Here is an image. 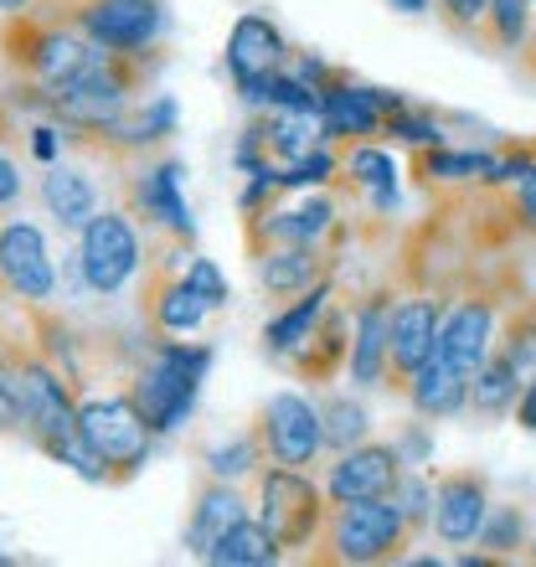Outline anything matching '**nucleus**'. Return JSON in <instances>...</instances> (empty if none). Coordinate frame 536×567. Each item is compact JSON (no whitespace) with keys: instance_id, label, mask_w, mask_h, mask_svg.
<instances>
[{"instance_id":"obj_1","label":"nucleus","mask_w":536,"mask_h":567,"mask_svg":"<svg viewBox=\"0 0 536 567\" xmlns=\"http://www.w3.org/2000/svg\"><path fill=\"white\" fill-rule=\"evenodd\" d=\"M212 367H217V351L212 341H196V336H155L134 351L130 382L134 403L145 408L155 439H176L186 423L196 419V403H202V388H207Z\"/></svg>"},{"instance_id":"obj_2","label":"nucleus","mask_w":536,"mask_h":567,"mask_svg":"<svg viewBox=\"0 0 536 567\" xmlns=\"http://www.w3.org/2000/svg\"><path fill=\"white\" fill-rule=\"evenodd\" d=\"M0 47H6V68L21 83H37V89H58V83H73V78L104 68L109 52L93 47L83 31L68 21V16L52 11H21L6 16V31H0Z\"/></svg>"},{"instance_id":"obj_3","label":"nucleus","mask_w":536,"mask_h":567,"mask_svg":"<svg viewBox=\"0 0 536 567\" xmlns=\"http://www.w3.org/2000/svg\"><path fill=\"white\" fill-rule=\"evenodd\" d=\"M145 233L150 227L140 223L124 202L89 217V227L78 233L73 254H78V264H83V279H89L93 299L114 305V299H124L130 289L145 284V274L155 269V254H150Z\"/></svg>"},{"instance_id":"obj_4","label":"nucleus","mask_w":536,"mask_h":567,"mask_svg":"<svg viewBox=\"0 0 536 567\" xmlns=\"http://www.w3.org/2000/svg\"><path fill=\"white\" fill-rule=\"evenodd\" d=\"M254 516L284 542L289 557H315L330 522V495L315 480V470H295V464L268 460L254 480Z\"/></svg>"},{"instance_id":"obj_5","label":"nucleus","mask_w":536,"mask_h":567,"mask_svg":"<svg viewBox=\"0 0 536 567\" xmlns=\"http://www.w3.org/2000/svg\"><path fill=\"white\" fill-rule=\"evenodd\" d=\"M78 433L89 439V449L104 460L109 480L114 485H124V480H134L140 470L150 464V454H155V429H150L145 408L134 403L130 382H120V388H99V392H83L78 398Z\"/></svg>"},{"instance_id":"obj_6","label":"nucleus","mask_w":536,"mask_h":567,"mask_svg":"<svg viewBox=\"0 0 536 567\" xmlns=\"http://www.w3.org/2000/svg\"><path fill=\"white\" fill-rule=\"evenodd\" d=\"M413 526L398 511V501H346L330 506L326 537L315 547V563L336 567H377V563H402V547H413Z\"/></svg>"},{"instance_id":"obj_7","label":"nucleus","mask_w":536,"mask_h":567,"mask_svg":"<svg viewBox=\"0 0 536 567\" xmlns=\"http://www.w3.org/2000/svg\"><path fill=\"white\" fill-rule=\"evenodd\" d=\"M37 11L68 16L93 47H104L109 58L150 62L161 52L171 31V6L165 0H62V6H37Z\"/></svg>"},{"instance_id":"obj_8","label":"nucleus","mask_w":536,"mask_h":567,"mask_svg":"<svg viewBox=\"0 0 536 567\" xmlns=\"http://www.w3.org/2000/svg\"><path fill=\"white\" fill-rule=\"evenodd\" d=\"M186 161L181 155H140V161H124V207L150 227V233H161L165 243H186L196 248V212L186 202Z\"/></svg>"},{"instance_id":"obj_9","label":"nucleus","mask_w":536,"mask_h":567,"mask_svg":"<svg viewBox=\"0 0 536 567\" xmlns=\"http://www.w3.org/2000/svg\"><path fill=\"white\" fill-rule=\"evenodd\" d=\"M78 398H83L78 382L62 367H52L37 346L16 357V413H21V433L42 454L78 433Z\"/></svg>"},{"instance_id":"obj_10","label":"nucleus","mask_w":536,"mask_h":567,"mask_svg":"<svg viewBox=\"0 0 536 567\" xmlns=\"http://www.w3.org/2000/svg\"><path fill=\"white\" fill-rule=\"evenodd\" d=\"M0 289L21 299L27 310L58 305V258L37 217H21V212L0 217Z\"/></svg>"},{"instance_id":"obj_11","label":"nucleus","mask_w":536,"mask_h":567,"mask_svg":"<svg viewBox=\"0 0 536 567\" xmlns=\"http://www.w3.org/2000/svg\"><path fill=\"white\" fill-rule=\"evenodd\" d=\"M258 439H264V454L274 464H295V470H315V464L330 460L326 449V419H320V403L299 388H279L268 392L264 408L254 419Z\"/></svg>"},{"instance_id":"obj_12","label":"nucleus","mask_w":536,"mask_h":567,"mask_svg":"<svg viewBox=\"0 0 536 567\" xmlns=\"http://www.w3.org/2000/svg\"><path fill=\"white\" fill-rule=\"evenodd\" d=\"M408 104V93L398 89H377V83H361L341 68L320 89V130H326L330 145H357V140H382L388 135V120Z\"/></svg>"},{"instance_id":"obj_13","label":"nucleus","mask_w":536,"mask_h":567,"mask_svg":"<svg viewBox=\"0 0 536 567\" xmlns=\"http://www.w3.org/2000/svg\"><path fill=\"white\" fill-rule=\"evenodd\" d=\"M181 258H186V243H171L155 258V269L145 274V284H140V320L155 336H202L207 320L217 315L207 299L196 295V284L181 274Z\"/></svg>"},{"instance_id":"obj_14","label":"nucleus","mask_w":536,"mask_h":567,"mask_svg":"<svg viewBox=\"0 0 536 567\" xmlns=\"http://www.w3.org/2000/svg\"><path fill=\"white\" fill-rule=\"evenodd\" d=\"M93 150H68L58 165H42V181H37V207L42 217H52L58 233H83L93 212H104V186L93 176Z\"/></svg>"},{"instance_id":"obj_15","label":"nucleus","mask_w":536,"mask_h":567,"mask_svg":"<svg viewBox=\"0 0 536 567\" xmlns=\"http://www.w3.org/2000/svg\"><path fill=\"white\" fill-rule=\"evenodd\" d=\"M341 202H336V186L330 192H295V202H274L264 217H254L248 227V254L268 248V243H315V248H330V233L341 227Z\"/></svg>"},{"instance_id":"obj_16","label":"nucleus","mask_w":536,"mask_h":567,"mask_svg":"<svg viewBox=\"0 0 536 567\" xmlns=\"http://www.w3.org/2000/svg\"><path fill=\"white\" fill-rule=\"evenodd\" d=\"M392 289H367L351 305V357H346V382L357 392H377L392 388V346H388V326H392Z\"/></svg>"},{"instance_id":"obj_17","label":"nucleus","mask_w":536,"mask_h":567,"mask_svg":"<svg viewBox=\"0 0 536 567\" xmlns=\"http://www.w3.org/2000/svg\"><path fill=\"white\" fill-rule=\"evenodd\" d=\"M402 470H408V464H402L398 444L367 439V444L346 449V454H330L320 485H326L330 506H346V501H388V495L398 491Z\"/></svg>"},{"instance_id":"obj_18","label":"nucleus","mask_w":536,"mask_h":567,"mask_svg":"<svg viewBox=\"0 0 536 567\" xmlns=\"http://www.w3.org/2000/svg\"><path fill=\"white\" fill-rule=\"evenodd\" d=\"M444 310L449 299L433 289L392 299V326H388V346H392V388H402L423 361L439 351V330H444Z\"/></svg>"},{"instance_id":"obj_19","label":"nucleus","mask_w":536,"mask_h":567,"mask_svg":"<svg viewBox=\"0 0 536 567\" xmlns=\"http://www.w3.org/2000/svg\"><path fill=\"white\" fill-rule=\"evenodd\" d=\"M491 506H495L491 480L480 475V470H449V475H439V501H433L429 537L439 547H475Z\"/></svg>"},{"instance_id":"obj_20","label":"nucleus","mask_w":536,"mask_h":567,"mask_svg":"<svg viewBox=\"0 0 536 567\" xmlns=\"http://www.w3.org/2000/svg\"><path fill=\"white\" fill-rule=\"evenodd\" d=\"M501 346V305L491 295H460L444 310V330H439V357L449 367H460L464 377L480 372V361Z\"/></svg>"},{"instance_id":"obj_21","label":"nucleus","mask_w":536,"mask_h":567,"mask_svg":"<svg viewBox=\"0 0 536 567\" xmlns=\"http://www.w3.org/2000/svg\"><path fill=\"white\" fill-rule=\"evenodd\" d=\"M181 135V104L176 93H140L134 99V109L124 114L114 130L104 135V145H99V155L114 165L124 161H140V155H155V150H165L171 140Z\"/></svg>"},{"instance_id":"obj_22","label":"nucleus","mask_w":536,"mask_h":567,"mask_svg":"<svg viewBox=\"0 0 536 567\" xmlns=\"http://www.w3.org/2000/svg\"><path fill=\"white\" fill-rule=\"evenodd\" d=\"M289 37L284 27L274 21L268 11H238V21L227 27V42H223V68L233 78V89L243 83H254V78H268L279 73L284 62H289Z\"/></svg>"},{"instance_id":"obj_23","label":"nucleus","mask_w":536,"mask_h":567,"mask_svg":"<svg viewBox=\"0 0 536 567\" xmlns=\"http://www.w3.org/2000/svg\"><path fill=\"white\" fill-rule=\"evenodd\" d=\"M341 181L367 202L377 223H392L402 212V165L388 145H377V140L341 145Z\"/></svg>"},{"instance_id":"obj_24","label":"nucleus","mask_w":536,"mask_h":567,"mask_svg":"<svg viewBox=\"0 0 536 567\" xmlns=\"http://www.w3.org/2000/svg\"><path fill=\"white\" fill-rule=\"evenodd\" d=\"M336 274V258L330 248H315V243H268L254 254V279L268 299H295L305 289H315L320 279Z\"/></svg>"},{"instance_id":"obj_25","label":"nucleus","mask_w":536,"mask_h":567,"mask_svg":"<svg viewBox=\"0 0 536 567\" xmlns=\"http://www.w3.org/2000/svg\"><path fill=\"white\" fill-rule=\"evenodd\" d=\"M336 305V274L330 279H320L315 289H305V295L295 299H284L279 310L264 320V357L268 361H279V367H289V361L310 346V336L320 330V320H326V310Z\"/></svg>"},{"instance_id":"obj_26","label":"nucleus","mask_w":536,"mask_h":567,"mask_svg":"<svg viewBox=\"0 0 536 567\" xmlns=\"http://www.w3.org/2000/svg\"><path fill=\"white\" fill-rule=\"evenodd\" d=\"M243 516H254V501L243 495V485H233V480H202V491L192 495V506H186V532H181V542H186V553L202 563V557L217 547V542L233 532V526L243 522Z\"/></svg>"},{"instance_id":"obj_27","label":"nucleus","mask_w":536,"mask_h":567,"mask_svg":"<svg viewBox=\"0 0 536 567\" xmlns=\"http://www.w3.org/2000/svg\"><path fill=\"white\" fill-rule=\"evenodd\" d=\"M398 392H402V403H408V413H418V419H429V423H449V419H460V413H470V377L460 367H449L439 351Z\"/></svg>"},{"instance_id":"obj_28","label":"nucleus","mask_w":536,"mask_h":567,"mask_svg":"<svg viewBox=\"0 0 536 567\" xmlns=\"http://www.w3.org/2000/svg\"><path fill=\"white\" fill-rule=\"evenodd\" d=\"M346 357H351V305L336 299L326 320H320V330L310 336V346L289 361V372L299 382H336V377H346Z\"/></svg>"},{"instance_id":"obj_29","label":"nucleus","mask_w":536,"mask_h":567,"mask_svg":"<svg viewBox=\"0 0 536 567\" xmlns=\"http://www.w3.org/2000/svg\"><path fill=\"white\" fill-rule=\"evenodd\" d=\"M495 155H501V145H433L418 155V176H423V186H475V192H485V181H491L495 171Z\"/></svg>"},{"instance_id":"obj_30","label":"nucleus","mask_w":536,"mask_h":567,"mask_svg":"<svg viewBox=\"0 0 536 567\" xmlns=\"http://www.w3.org/2000/svg\"><path fill=\"white\" fill-rule=\"evenodd\" d=\"M516 403H522V377L511 367L506 346H495L480 361V372L470 377V413L475 419H516Z\"/></svg>"},{"instance_id":"obj_31","label":"nucleus","mask_w":536,"mask_h":567,"mask_svg":"<svg viewBox=\"0 0 536 567\" xmlns=\"http://www.w3.org/2000/svg\"><path fill=\"white\" fill-rule=\"evenodd\" d=\"M258 130H264L268 161L289 165L299 155H310L315 145H326V130H320V114H299V109H264L258 114Z\"/></svg>"},{"instance_id":"obj_32","label":"nucleus","mask_w":536,"mask_h":567,"mask_svg":"<svg viewBox=\"0 0 536 567\" xmlns=\"http://www.w3.org/2000/svg\"><path fill=\"white\" fill-rule=\"evenodd\" d=\"M284 557H289L284 553V542L274 537L258 516H243V522L233 526L202 563L207 567H274V563H284Z\"/></svg>"},{"instance_id":"obj_33","label":"nucleus","mask_w":536,"mask_h":567,"mask_svg":"<svg viewBox=\"0 0 536 567\" xmlns=\"http://www.w3.org/2000/svg\"><path fill=\"white\" fill-rule=\"evenodd\" d=\"M264 464H268V454H264L258 429H238V433H227V439H217V444L202 449V470H207L212 480H233V485L258 480Z\"/></svg>"},{"instance_id":"obj_34","label":"nucleus","mask_w":536,"mask_h":567,"mask_svg":"<svg viewBox=\"0 0 536 567\" xmlns=\"http://www.w3.org/2000/svg\"><path fill=\"white\" fill-rule=\"evenodd\" d=\"M320 419H326V449L330 454H346L372 439V408L357 388L351 392H326L320 398Z\"/></svg>"},{"instance_id":"obj_35","label":"nucleus","mask_w":536,"mask_h":567,"mask_svg":"<svg viewBox=\"0 0 536 567\" xmlns=\"http://www.w3.org/2000/svg\"><path fill=\"white\" fill-rule=\"evenodd\" d=\"M532 37H536V0H491L485 42H491L495 52H506L511 62H522Z\"/></svg>"},{"instance_id":"obj_36","label":"nucleus","mask_w":536,"mask_h":567,"mask_svg":"<svg viewBox=\"0 0 536 567\" xmlns=\"http://www.w3.org/2000/svg\"><path fill=\"white\" fill-rule=\"evenodd\" d=\"M341 181V145H315L310 155H299V161L279 165V192L295 196V192H330Z\"/></svg>"},{"instance_id":"obj_37","label":"nucleus","mask_w":536,"mask_h":567,"mask_svg":"<svg viewBox=\"0 0 536 567\" xmlns=\"http://www.w3.org/2000/svg\"><path fill=\"white\" fill-rule=\"evenodd\" d=\"M526 542H532V522H526V506L495 501L491 516H485V526H480V542H475V547H485L491 557L511 563L516 553H526Z\"/></svg>"},{"instance_id":"obj_38","label":"nucleus","mask_w":536,"mask_h":567,"mask_svg":"<svg viewBox=\"0 0 536 567\" xmlns=\"http://www.w3.org/2000/svg\"><path fill=\"white\" fill-rule=\"evenodd\" d=\"M388 140H392V145H402V150H418V155H423V150L444 145L449 124H444V114H439V109L413 104V99H408V104H402L398 114L388 120Z\"/></svg>"},{"instance_id":"obj_39","label":"nucleus","mask_w":536,"mask_h":567,"mask_svg":"<svg viewBox=\"0 0 536 567\" xmlns=\"http://www.w3.org/2000/svg\"><path fill=\"white\" fill-rule=\"evenodd\" d=\"M392 501H398V511L408 516L413 537H429L433 532V501H439V475H433V470H402Z\"/></svg>"},{"instance_id":"obj_40","label":"nucleus","mask_w":536,"mask_h":567,"mask_svg":"<svg viewBox=\"0 0 536 567\" xmlns=\"http://www.w3.org/2000/svg\"><path fill=\"white\" fill-rule=\"evenodd\" d=\"M181 274L196 284V295L207 299L212 310L223 315L227 305H233V284H227V274L217 269V258H202L196 248H186V258H181Z\"/></svg>"},{"instance_id":"obj_41","label":"nucleus","mask_w":536,"mask_h":567,"mask_svg":"<svg viewBox=\"0 0 536 567\" xmlns=\"http://www.w3.org/2000/svg\"><path fill=\"white\" fill-rule=\"evenodd\" d=\"M21 150H27L37 165H58L68 150H73V140H68V130H62L58 120H27V130H21Z\"/></svg>"},{"instance_id":"obj_42","label":"nucleus","mask_w":536,"mask_h":567,"mask_svg":"<svg viewBox=\"0 0 536 567\" xmlns=\"http://www.w3.org/2000/svg\"><path fill=\"white\" fill-rule=\"evenodd\" d=\"M392 444H398L402 464L408 470H433V454H439V439H433V423L429 419H408L398 433H392Z\"/></svg>"},{"instance_id":"obj_43","label":"nucleus","mask_w":536,"mask_h":567,"mask_svg":"<svg viewBox=\"0 0 536 567\" xmlns=\"http://www.w3.org/2000/svg\"><path fill=\"white\" fill-rule=\"evenodd\" d=\"M433 11L454 37H470V42H485V16H491V0H433Z\"/></svg>"},{"instance_id":"obj_44","label":"nucleus","mask_w":536,"mask_h":567,"mask_svg":"<svg viewBox=\"0 0 536 567\" xmlns=\"http://www.w3.org/2000/svg\"><path fill=\"white\" fill-rule=\"evenodd\" d=\"M264 165H274V161H268L264 130H258V114H254V120L238 130V140H233V171H238V176H254Z\"/></svg>"},{"instance_id":"obj_45","label":"nucleus","mask_w":536,"mask_h":567,"mask_svg":"<svg viewBox=\"0 0 536 567\" xmlns=\"http://www.w3.org/2000/svg\"><path fill=\"white\" fill-rule=\"evenodd\" d=\"M506 207H511V223L522 227V233H536V165L506 192Z\"/></svg>"},{"instance_id":"obj_46","label":"nucleus","mask_w":536,"mask_h":567,"mask_svg":"<svg viewBox=\"0 0 536 567\" xmlns=\"http://www.w3.org/2000/svg\"><path fill=\"white\" fill-rule=\"evenodd\" d=\"M21 196H27V176H21V161H16L11 150H6V140H0V217L21 207Z\"/></svg>"},{"instance_id":"obj_47","label":"nucleus","mask_w":536,"mask_h":567,"mask_svg":"<svg viewBox=\"0 0 536 567\" xmlns=\"http://www.w3.org/2000/svg\"><path fill=\"white\" fill-rule=\"evenodd\" d=\"M284 68H295V73L305 78V83H315V89H326L330 78L341 73V68H336V62H326L320 52H299V47L289 52V62H284Z\"/></svg>"},{"instance_id":"obj_48","label":"nucleus","mask_w":536,"mask_h":567,"mask_svg":"<svg viewBox=\"0 0 536 567\" xmlns=\"http://www.w3.org/2000/svg\"><path fill=\"white\" fill-rule=\"evenodd\" d=\"M516 423H522L526 433H536V377L522 388V403H516Z\"/></svg>"},{"instance_id":"obj_49","label":"nucleus","mask_w":536,"mask_h":567,"mask_svg":"<svg viewBox=\"0 0 536 567\" xmlns=\"http://www.w3.org/2000/svg\"><path fill=\"white\" fill-rule=\"evenodd\" d=\"M398 16H423V11H433V0H388Z\"/></svg>"},{"instance_id":"obj_50","label":"nucleus","mask_w":536,"mask_h":567,"mask_svg":"<svg viewBox=\"0 0 536 567\" xmlns=\"http://www.w3.org/2000/svg\"><path fill=\"white\" fill-rule=\"evenodd\" d=\"M37 0H0V16H21V11H31Z\"/></svg>"},{"instance_id":"obj_51","label":"nucleus","mask_w":536,"mask_h":567,"mask_svg":"<svg viewBox=\"0 0 536 567\" xmlns=\"http://www.w3.org/2000/svg\"><path fill=\"white\" fill-rule=\"evenodd\" d=\"M522 73L536 78V37H532V47H526V58H522Z\"/></svg>"},{"instance_id":"obj_52","label":"nucleus","mask_w":536,"mask_h":567,"mask_svg":"<svg viewBox=\"0 0 536 567\" xmlns=\"http://www.w3.org/2000/svg\"><path fill=\"white\" fill-rule=\"evenodd\" d=\"M439 563H444V553H418L413 557V567H439Z\"/></svg>"},{"instance_id":"obj_53","label":"nucleus","mask_w":536,"mask_h":567,"mask_svg":"<svg viewBox=\"0 0 536 567\" xmlns=\"http://www.w3.org/2000/svg\"><path fill=\"white\" fill-rule=\"evenodd\" d=\"M526 557H532V563H536V526H532V542H526Z\"/></svg>"},{"instance_id":"obj_54","label":"nucleus","mask_w":536,"mask_h":567,"mask_svg":"<svg viewBox=\"0 0 536 567\" xmlns=\"http://www.w3.org/2000/svg\"><path fill=\"white\" fill-rule=\"evenodd\" d=\"M37 6H62V0H37Z\"/></svg>"},{"instance_id":"obj_55","label":"nucleus","mask_w":536,"mask_h":567,"mask_svg":"<svg viewBox=\"0 0 536 567\" xmlns=\"http://www.w3.org/2000/svg\"><path fill=\"white\" fill-rule=\"evenodd\" d=\"M6 563H11V557H6V553H0V567H6Z\"/></svg>"},{"instance_id":"obj_56","label":"nucleus","mask_w":536,"mask_h":567,"mask_svg":"<svg viewBox=\"0 0 536 567\" xmlns=\"http://www.w3.org/2000/svg\"><path fill=\"white\" fill-rule=\"evenodd\" d=\"M532 145H536V140H532Z\"/></svg>"}]
</instances>
